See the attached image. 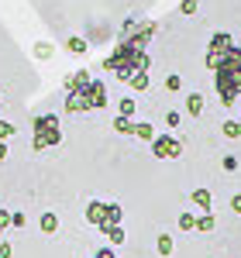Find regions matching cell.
Segmentation results:
<instances>
[{
	"label": "cell",
	"instance_id": "6da1fadb",
	"mask_svg": "<svg viewBox=\"0 0 241 258\" xmlns=\"http://www.w3.org/2000/svg\"><path fill=\"white\" fill-rule=\"evenodd\" d=\"M152 35H155V21H141L138 28H135V35L120 38L117 48L110 55H103V69L110 76H117L120 83L148 73V52H145V45L152 41Z\"/></svg>",
	"mask_w": 241,
	"mask_h": 258
},
{
	"label": "cell",
	"instance_id": "7a4b0ae2",
	"mask_svg": "<svg viewBox=\"0 0 241 258\" xmlns=\"http://www.w3.org/2000/svg\"><path fill=\"white\" fill-rule=\"evenodd\" d=\"M214 86H217V97L224 107H234L241 100V41H234V48L224 55V62L214 69Z\"/></svg>",
	"mask_w": 241,
	"mask_h": 258
},
{
	"label": "cell",
	"instance_id": "3957f363",
	"mask_svg": "<svg viewBox=\"0 0 241 258\" xmlns=\"http://www.w3.org/2000/svg\"><path fill=\"white\" fill-rule=\"evenodd\" d=\"M107 107V83L103 80H90L66 90V114H86V110H100Z\"/></svg>",
	"mask_w": 241,
	"mask_h": 258
},
{
	"label": "cell",
	"instance_id": "277c9868",
	"mask_svg": "<svg viewBox=\"0 0 241 258\" xmlns=\"http://www.w3.org/2000/svg\"><path fill=\"white\" fill-rule=\"evenodd\" d=\"M31 145H35V152H45V148H52V145H59L62 131H59V117L55 114H41V117H35V124H31Z\"/></svg>",
	"mask_w": 241,
	"mask_h": 258
},
{
	"label": "cell",
	"instance_id": "5b68a950",
	"mask_svg": "<svg viewBox=\"0 0 241 258\" xmlns=\"http://www.w3.org/2000/svg\"><path fill=\"white\" fill-rule=\"evenodd\" d=\"M231 48H234V38H231L227 31H217V35L210 38V48H207V69H217Z\"/></svg>",
	"mask_w": 241,
	"mask_h": 258
},
{
	"label": "cell",
	"instance_id": "8992f818",
	"mask_svg": "<svg viewBox=\"0 0 241 258\" xmlns=\"http://www.w3.org/2000/svg\"><path fill=\"white\" fill-rule=\"evenodd\" d=\"M148 145H152V155L155 159H179L183 155V141L176 135H155Z\"/></svg>",
	"mask_w": 241,
	"mask_h": 258
},
{
	"label": "cell",
	"instance_id": "52a82bcc",
	"mask_svg": "<svg viewBox=\"0 0 241 258\" xmlns=\"http://www.w3.org/2000/svg\"><path fill=\"white\" fill-rule=\"evenodd\" d=\"M103 207H107V203H100V200H93V203L86 207V220H90L93 227H103Z\"/></svg>",
	"mask_w": 241,
	"mask_h": 258
},
{
	"label": "cell",
	"instance_id": "ba28073f",
	"mask_svg": "<svg viewBox=\"0 0 241 258\" xmlns=\"http://www.w3.org/2000/svg\"><path fill=\"white\" fill-rule=\"evenodd\" d=\"M190 200L200 207V214H210V203H214V200H210V189H203V186H200V189L190 193Z\"/></svg>",
	"mask_w": 241,
	"mask_h": 258
},
{
	"label": "cell",
	"instance_id": "9c48e42d",
	"mask_svg": "<svg viewBox=\"0 0 241 258\" xmlns=\"http://www.w3.org/2000/svg\"><path fill=\"white\" fill-rule=\"evenodd\" d=\"M124 214H120V203H107L103 207V227H110V224H120Z\"/></svg>",
	"mask_w": 241,
	"mask_h": 258
},
{
	"label": "cell",
	"instance_id": "30bf717a",
	"mask_svg": "<svg viewBox=\"0 0 241 258\" xmlns=\"http://www.w3.org/2000/svg\"><path fill=\"white\" fill-rule=\"evenodd\" d=\"M186 114L190 117H200L203 114V93H190L186 97Z\"/></svg>",
	"mask_w": 241,
	"mask_h": 258
},
{
	"label": "cell",
	"instance_id": "8fae6325",
	"mask_svg": "<svg viewBox=\"0 0 241 258\" xmlns=\"http://www.w3.org/2000/svg\"><path fill=\"white\" fill-rule=\"evenodd\" d=\"M66 52H73V55H86L90 52V45H86V38H66Z\"/></svg>",
	"mask_w": 241,
	"mask_h": 258
},
{
	"label": "cell",
	"instance_id": "7c38bea8",
	"mask_svg": "<svg viewBox=\"0 0 241 258\" xmlns=\"http://www.w3.org/2000/svg\"><path fill=\"white\" fill-rule=\"evenodd\" d=\"M135 138H141V141H152L155 138V127L152 124H145V120H135V131H131Z\"/></svg>",
	"mask_w": 241,
	"mask_h": 258
},
{
	"label": "cell",
	"instance_id": "4fadbf2b",
	"mask_svg": "<svg viewBox=\"0 0 241 258\" xmlns=\"http://www.w3.org/2000/svg\"><path fill=\"white\" fill-rule=\"evenodd\" d=\"M38 227L45 231V234H55V231H59V217H55V214H41Z\"/></svg>",
	"mask_w": 241,
	"mask_h": 258
},
{
	"label": "cell",
	"instance_id": "5bb4252c",
	"mask_svg": "<svg viewBox=\"0 0 241 258\" xmlns=\"http://www.w3.org/2000/svg\"><path fill=\"white\" fill-rule=\"evenodd\" d=\"M114 131H117V135H131V131H135V120L117 114V117H114Z\"/></svg>",
	"mask_w": 241,
	"mask_h": 258
},
{
	"label": "cell",
	"instance_id": "9a60e30c",
	"mask_svg": "<svg viewBox=\"0 0 241 258\" xmlns=\"http://www.w3.org/2000/svg\"><path fill=\"white\" fill-rule=\"evenodd\" d=\"M103 234H107V241H110V244H124V227H120V224L103 227Z\"/></svg>",
	"mask_w": 241,
	"mask_h": 258
},
{
	"label": "cell",
	"instance_id": "2e32d148",
	"mask_svg": "<svg viewBox=\"0 0 241 258\" xmlns=\"http://www.w3.org/2000/svg\"><path fill=\"white\" fill-rule=\"evenodd\" d=\"M135 107H138L135 97H120L117 100V114H124V117H135Z\"/></svg>",
	"mask_w": 241,
	"mask_h": 258
},
{
	"label": "cell",
	"instance_id": "e0dca14e",
	"mask_svg": "<svg viewBox=\"0 0 241 258\" xmlns=\"http://www.w3.org/2000/svg\"><path fill=\"white\" fill-rule=\"evenodd\" d=\"M128 86H131L135 93H145V90H148V73H141V76H131V80H128Z\"/></svg>",
	"mask_w": 241,
	"mask_h": 258
},
{
	"label": "cell",
	"instance_id": "ac0fdd59",
	"mask_svg": "<svg viewBox=\"0 0 241 258\" xmlns=\"http://www.w3.org/2000/svg\"><path fill=\"white\" fill-rule=\"evenodd\" d=\"M52 52H55V48H52V45H48V41H35V59H52Z\"/></svg>",
	"mask_w": 241,
	"mask_h": 258
},
{
	"label": "cell",
	"instance_id": "d6986e66",
	"mask_svg": "<svg viewBox=\"0 0 241 258\" xmlns=\"http://www.w3.org/2000/svg\"><path fill=\"white\" fill-rule=\"evenodd\" d=\"M224 138H241V120H224Z\"/></svg>",
	"mask_w": 241,
	"mask_h": 258
},
{
	"label": "cell",
	"instance_id": "ffe728a7",
	"mask_svg": "<svg viewBox=\"0 0 241 258\" xmlns=\"http://www.w3.org/2000/svg\"><path fill=\"white\" fill-rule=\"evenodd\" d=\"M155 251H159V255H172V238H169V234H159V241H155Z\"/></svg>",
	"mask_w": 241,
	"mask_h": 258
},
{
	"label": "cell",
	"instance_id": "44dd1931",
	"mask_svg": "<svg viewBox=\"0 0 241 258\" xmlns=\"http://www.w3.org/2000/svg\"><path fill=\"white\" fill-rule=\"evenodd\" d=\"M179 124H183V114H179V110H165V127H169V131H176Z\"/></svg>",
	"mask_w": 241,
	"mask_h": 258
},
{
	"label": "cell",
	"instance_id": "7402d4cb",
	"mask_svg": "<svg viewBox=\"0 0 241 258\" xmlns=\"http://www.w3.org/2000/svg\"><path fill=\"white\" fill-rule=\"evenodd\" d=\"M214 224H217L214 214H200V217H197V231H214Z\"/></svg>",
	"mask_w": 241,
	"mask_h": 258
},
{
	"label": "cell",
	"instance_id": "603a6c76",
	"mask_svg": "<svg viewBox=\"0 0 241 258\" xmlns=\"http://www.w3.org/2000/svg\"><path fill=\"white\" fill-rule=\"evenodd\" d=\"M162 86H165L169 93H179V90H183V80H179V76H165V80H162Z\"/></svg>",
	"mask_w": 241,
	"mask_h": 258
},
{
	"label": "cell",
	"instance_id": "cb8c5ba5",
	"mask_svg": "<svg viewBox=\"0 0 241 258\" xmlns=\"http://www.w3.org/2000/svg\"><path fill=\"white\" fill-rule=\"evenodd\" d=\"M197 227V214H179V231H193Z\"/></svg>",
	"mask_w": 241,
	"mask_h": 258
},
{
	"label": "cell",
	"instance_id": "d4e9b609",
	"mask_svg": "<svg viewBox=\"0 0 241 258\" xmlns=\"http://www.w3.org/2000/svg\"><path fill=\"white\" fill-rule=\"evenodd\" d=\"M197 7H200L197 0H179V14H186V18H193V14H197Z\"/></svg>",
	"mask_w": 241,
	"mask_h": 258
},
{
	"label": "cell",
	"instance_id": "484cf974",
	"mask_svg": "<svg viewBox=\"0 0 241 258\" xmlns=\"http://www.w3.org/2000/svg\"><path fill=\"white\" fill-rule=\"evenodd\" d=\"M221 165H224V172H238V165H241V162H238V155H224Z\"/></svg>",
	"mask_w": 241,
	"mask_h": 258
},
{
	"label": "cell",
	"instance_id": "4316f807",
	"mask_svg": "<svg viewBox=\"0 0 241 258\" xmlns=\"http://www.w3.org/2000/svg\"><path fill=\"white\" fill-rule=\"evenodd\" d=\"M14 131H18V127H14V124H11V120H0V141L14 138Z\"/></svg>",
	"mask_w": 241,
	"mask_h": 258
},
{
	"label": "cell",
	"instance_id": "83f0119b",
	"mask_svg": "<svg viewBox=\"0 0 241 258\" xmlns=\"http://www.w3.org/2000/svg\"><path fill=\"white\" fill-rule=\"evenodd\" d=\"M28 220H24V214H11V227H24Z\"/></svg>",
	"mask_w": 241,
	"mask_h": 258
},
{
	"label": "cell",
	"instance_id": "f1b7e54d",
	"mask_svg": "<svg viewBox=\"0 0 241 258\" xmlns=\"http://www.w3.org/2000/svg\"><path fill=\"white\" fill-rule=\"evenodd\" d=\"M231 210H234V214H241V193H234V197H231Z\"/></svg>",
	"mask_w": 241,
	"mask_h": 258
},
{
	"label": "cell",
	"instance_id": "f546056e",
	"mask_svg": "<svg viewBox=\"0 0 241 258\" xmlns=\"http://www.w3.org/2000/svg\"><path fill=\"white\" fill-rule=\"evenodd\" d=\"M93 258H117V255H114V248H100V251H97Z\"/></svg>",
	"mask_w": 241,
	"mask_h": 258
},
{
	"label": "cell",
	"instance_id": "4dcf8cb0",
	"mask_svg": "<svg viewBox=\"0 0 241 258\" xmlns=\"http://www.w3.org/2000/svg\"><path fill=\"white\" fill-rule=\"evenodd\" d=\"M0 258H11V244L7 241H0Z\"/></svg>",
	"mask_w": 241,
	"mask_h": 258
},
{
	"label": "cell",
	"instance_id": "1f68e13d",
	"mask_svg": "<svg viewBox=\"0 0 241 258\" xmlns=\"http://www.w3.org/2000/svg\"><path fill=\"white\" fill-rule=\"evenodd\" d=\"M7 159V145H4V141H0V162Z\"/></svg>",
	"mask_w": 241,
	"mask_h": 258
},
{
	"label": "cell",
	"instance_id": "d6a6232c",
	"mask_svg": "<svg viewBox=\"0 0 241 258\" xmlns=\"http://www.w3.org/2000/svg\"><path fill=\"white\" fill-rule=\"evenodd\" d=\"M0 103H4V97H0Z\"/></svg>",
	"mask_w": 241,
	"mask_h": 258
}]
</instances>
